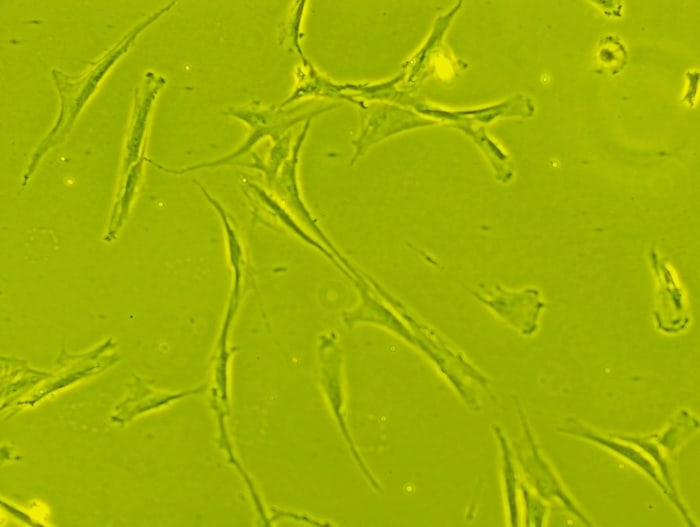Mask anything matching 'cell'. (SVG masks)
Wrapping results in <instances>:
<instances>
[{"label": "cell", "mask_w": 700, "mask_h": 527, "mask_svg": "<svg viewBox=\"0 0 700 527\" xmlns=\"http://www.w3.org/2000/svg\"><path fill=\"white\" fill-rule=\"evenodd\" d=\"M353 285L360 302L357 307L343 311L342 321L346 326L352 328L361 323L374 324L402 337L437 366L470 409H480L478 398L467 380L476 382L488 391L489 380L486 376L381 284L376 292L368 280L356 281Z\"/></svg>", "instance_id": "obj_1"}, {"label": "cell", "mask_w": 700, "mask_h": 527, "mask_svg": "<svg viewBox=\"0 0 700 527\" xmlns=\"http://www.w3.org/2000/svg\"><path fill=\"white\" fill-rule=\"evenodd\" d=\"M177 3V1L168 2L140 20L104 54L91 61L88 68L83 72L68 74L61 69L52 68L51 77L59 97L58 115L55 123L39 142L30 158L20 182L22 190L28 185L40 161L49 150L57 147L67 139L81 111L96 92L109 70L129 52L131 47L135 45L138 37L149 26L172 10Z\"/></svg>", "instance_id": "obj_2"}, {"label": "cell", "mask_w": 700, "mask_h": 527, "mask_svg": "<svg viewBox=\"0 0 700 527\" xmlns=\"http://www.w3.org/2000/svg\"><path fill=\"white\" fill-rule=\"evenodd\" d=\"M333 107L324 106L312 109L307 101L287 107H281L280 105L262 106L255 101L246 105L239 113V121L243 122L250 129V132L247 138L233 152L208 162L181 168L167 167L150 158L148 163L157 170L173 175H185L202 169L235 165L239 158L250 152L261 140L270 138L272 142L277 141L295 125L312 120L315 116Z\"/></svg>", "instance_id": "obj_3"}, {"label": "cell", "mask_w": 700, "mask_h": 527, "mask_svg": "<svg viewBox=\"0 0 700 527\" xmlns=\"http://www.w3.org/2000/svg\"><path fill=\"white\" fill-rule=\"evenodd\" d=\"M319 377L340 434L348 451L368 485L379 495L384 489L369 469L354 442L345 413V391L343 384V354L335 331L322 333L318 339Z\"/></svg>", "instance_id": "obj_4"}, {"label": "cell", "mask_w": 700, "mask_h": 527, "mask_svg": "<svg viewBox=\"0 0 700 527\" xmlns=\"http://www.w3.org/2000/svg\"><path fill=\"white\" fill-rule=\"evenodd\" d=\"M516 404L524 439L523 444L515 448L516 456L527 480L534 487L541 499H558L572 515L579 519V521L587 526H592L591 521L567 495L561 482L551 470L550 465L541 456L533 430L518 396L516 398Z\"/></svg>", "instance_id": "obj_5"}, {"label": "cell", "mask_w": 700, "mask_h": 527, "mask_svg": "<svg viewBox=\"0 0 700 527\" xmlns=\"http://www.w3.org/2000/svg\"><path fill=\"white\" fill-rule=\"evenodd\" d=\"M312 120L304 122L303 127L293 143L289 158L281 167L276 179L269 185L275 197L293 214L300 222L309 227L317 239L336 257L343 254L334 246L324 231L318 225L316 219L308 209L302 198L297 179V166L301 148L307 138Z\"/></svg>", "instance_id": "obj_6"}, {"label": "cell", "mask_w": 700, "mask_h": 527, "mask_svg": "<svg viewBox=\"0 0 700 527\" xmlns=\"http://www.w3.org/2000/svg\"><path fill=\"white\" fill-rule=\"evenodd\" d=\"M474 297L521 335L530 336L537 330L538 319L544 307L538 290L525 288L513 292L498 286L491 291L477 289Z\"/></svg>", "instance_id": "obj_7"}, {"label": "cell", "mask_w": 700, "mask_h": 527, "mask_svg": "<svg viewBox=\"0 0 700 527\" xmlns=\"http://www.w3.org/2000/svg\"><path fill=\"white\" fill-rule=\"evenodd\" d=\"M166 84V78L154 71H146L135 88L133 109L124 144L121 174L146 156V136L154 103Z\"/></svg>", "instance_id": "obj_8"}, {"label": "cell", "mask_w": 700, "mask_h": 527, "mask_svg": "<svg viewBox=\"0 0 700 527\" xmlns=\"http://www.w3.org/2000/svg\"><path fill=\"white\" fill-rule=\"evenodd\" d=\"M557 431H559L560 433L579 436L591 442L602 445L608 450L619 454L623 458L629 460L630 462L638 466L641 470H643L644 473H646L652 479L653 482H655V484L664 493V495L673 503V505L677 508V510L687 522V525L695 526V523L692 521V518L689 516L688 511L684 507L683 503L677 500L672 495V493L666 487L662 478L658 474L655 465L644 454L640 453L639 450L633 448L630 445L623 444L616 440L603 437L600 434H597L594 431L584 427L583 425H581V423L577 422L573 418L566 419V425L558 427Z\"/></svg>", "instance_id": "obj_9"}, {"label": "cell", "mask_w": 700, "mask_h": 527, "mask_svg": "<svg viewBox=\"0 0 700 527\" xmlns=\"http://www.w3.org/2000/svg\"><path fill=\"white\" fill-rule=\"evenodd\" d=\"M147 156L134 163L124 174L120 175L117 195L109 217L104 242L112 243L128 219L139 183L142 178Z\"/></svg>", "instance_id": "obj_10"}, {"label": "cell", "mask_w": 700, "mask_h": 527, "mask_svg": "<svg viewBox=\"0 0 700 527\" xmlns=\"http://www.w3.org/2000/svg\"><path fill=\"white\" fill-rule=\"evenodd\" d=\"M492 431L502 453V473L504 478L505 496L506 504L508 510V516L511 526L519 525V509H518V489L519 482L518 476L515 469V464L513 460L512 450L503 433L502 428L498 424L492 425Z\"/></svg>", "instance_id": "obj_11"}, {"label": "cell", "mask_w": 700, "mask_h": 527, "mask_svg": "<svg viewBox=\"0 0 700 527\" xmlns=\"http://www.w3.org/2000/svg\"><path fill=\"white\" fill-rule=\"evenodd\" d=\"M291 139L292 134L289 131L277 141L272 142V146L265 161L256 153H253L252 162L241 166L258 170L262 173L265 183L270 185L276 179L281 167L291 154L293 146V144H291Z\"/></svg>", "instance_id": "obj_12"}, {"label": "cell", "mask_w": 700, "mask_h": 527, "mask_svg": "<svg viewBox=\"0 0 700 527\" xmlns=\"http://www.w3.org/2000/svg\"><path fill=\"white\" fill-rule=\"evenodd\" d=\"M306 4L307 2L305 1L293 3V7L290 9L279 33L281 46L296 53L299 61H303L307 58L301 45V39L304 36L301 32V28Z\"/></svg>", "instance_id": "obj_13"}, {"label": "cell", "mask_w": 700, "mask_h": 527, "mask_svg": "<svg viewBox=\"0 0 700 527\" xmlns=\"http://www.w3.org/2000/svg\"><path fill=\"white\" fill-rule=\"evenodd\" d=\"M519 490L525 507V523L526 526H542L547 506L542 502L539 496H534L526 482L519 483Z\"/></svg>", "instance_id": "obj_14"}, {"label": "cell", "mask_w": 700, "mask_h": 527, "mask_svg": "<svg viewBox=\"0 0 700 527\" xmlns=\"http://www.w3.org/2000/svg\"><path fill=\"white\" fill-rule=\"evenodd\" d=\"M599 56L604 65L612 66L614 70L621 69L626 63L627 50L618 39L608 36L601 41Z\"/></svg>", "instance_id": "obj_15"}]
</instances>
